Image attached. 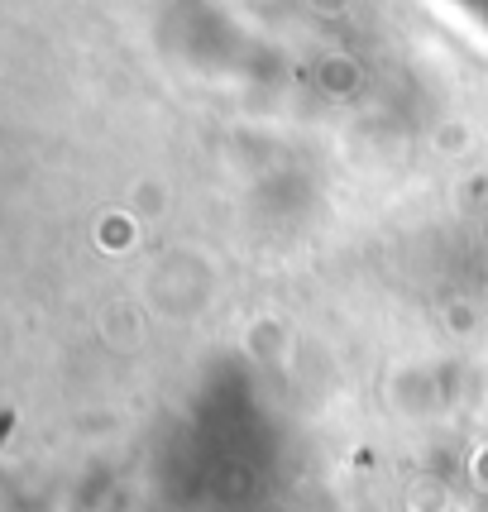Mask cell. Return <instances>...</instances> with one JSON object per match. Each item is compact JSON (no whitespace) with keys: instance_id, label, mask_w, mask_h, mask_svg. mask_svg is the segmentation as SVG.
Instances as JSON below:
<instances>
[{"instance_id":"6da1fadb","label":"cell","mask_w":488,"mask_h":512,"mask_svg":"<svg viewBox=\"0 0 488 512\" xmlns=\"http://www.w3.org/2000/svg\"><path fill=\"white\" fill-rule=\"evenodd\" d=\"M10 426H15V417H10V412H0V441L10 436Z\"/></svg>"}]
</instances>
